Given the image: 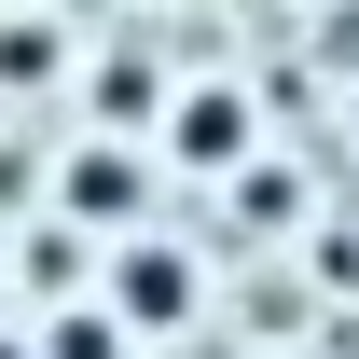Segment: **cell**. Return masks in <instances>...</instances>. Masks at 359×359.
<instances>
[{"label": "cell", "instance_id": "52a82bcc", "mask_svg": "<svg viewBox=\"0 0 359 359\" xmlns=\"http://www.w3.org/2000/svg\"><path fill=\"white\" fill-rule=\"evenodd\" d=\"M0 332H14V263H0Z\"/></svg>", "mask_w": 359, "mask_h": 359}, {"label": "cell", "instance_id": "6da1fadb", "mask_svg": "<svg viewBox=\"0 0 359 359\" xmlns=\"http://www.w3.org/2000/svg\"><path fill=\"white\" fill-rule=\"evenodd\" d=\"M194 304H208V263L180 249V235H111V290H97V318L125 332V346H152V332H194Z\"/></svg>", "mask_w": 359, "mask_h": 359}, {"label": "cell", "instance_id": "5b68a950", "mask_svg": "<svg viewBox=\"0 0 359 359\" xmlns=\"http://www.w3.org/2000/svg\"><path fill=\"white\" fill-rule=\"evenodd\" d=\"M28 359H138V346H125L97 304H69V318H42V346H28Z\"/></svg>", "mask_w": 359, "mask_h": 359}, {"label": "cell", "instance_id": "9c48e42d", "mask_svg": "<svg viewBox=\"0 0 359 359\" xmlns=\"http://www.w3.org/2000/svg\"><path fill=\"white\" fill-rule=\"evenodd\" d=\"M346 138H359V97H346Z\"/></svg>", "mask_w": 359, "mask_h": 359}, {"label": "cell", "instance_id": "ba28073f", "mask_svg": "<svg viewBox=\"0 0 359 359\" xmlns=\"http://www.w3.org/2000/svg\"><path fill=\"white\" fill-rule=\"evenodd\" d=\"M0 359H28V332H0Z\"/></svg>", "mask_w": 359, "mask_h": 359}, {"label": "cell", "instance_id": "3957f363", "mask_svg": "<svg viewBox=\"0 0 359 359\" xmlns=\"http://www.w3.org/2000/svg\"><path fill=\"white\" fill-rule=\"evenodd\" d=\"M138 194H152V180H138V138H83V152L55 166V208L83 235H138Z\"/></svg>", "mask_w": 359, "mask_h": 359}, {"label": "cell", "instance_id": "7a4b0ae2", "mask_svg": "<svg viewBox=\"0 0 359 359\" xmlns=\"http://www.w3.org/2000/svg\"><path fill=\"white\" fill-rule=\"evenodd\" d=\"M152 138H166V166H194V180H235L249 152H263V111H249V83H180L166 111H152Z\"/></svg>", "mask_w": 359, "mask_h": 359}, {"label": "cell", "instance_id": "277c9868", "mask_svg": "<svg viewBox=\"0 0 359 359\" xmlns=\"http://www.w3.org/2000/svg\"><path fill=\"white\" fill-rule=\"evenodd\" d=\"M152 111H166V69H152V55H97L83 125H97V138H152Z\"/></svg>", "mask_w": 359, "mask_h": 359}, {"label": "cell", "instance_id": "8992f818", "mask_svg": "<svg viewBox=\"0 0 359 359\" xmlns=\"http://www.w3.org/2000/svg\"><path fill=\"white\" fill-rule=\"evenodd\" d=\"M55 69H69V42H55V28H28V14H14V28H0V83H55Z\"/></svg>", "mask_w": 359, "mask_h": 359}]
</instances>
